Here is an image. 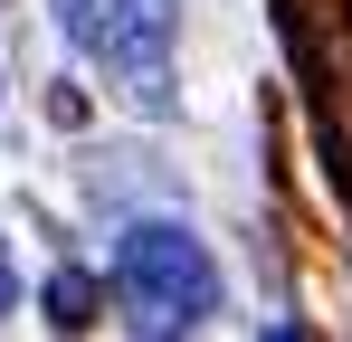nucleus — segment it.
<instances>
[{
    "label": "nucleus",
    "instance_id": "3",
    "mask_svg": "<svg viewBox=\"0 0 352 342\" xmlns=\"http://www.w3.org/2000/svg\"><path fill=\"white\" fill-rule=\"evenodd\" d=\"M48 323H58V333H86V323H96V285L58 276V285H48Z\"/></svg>",
    "mask_w": 352,
    "mask_h": 342
},
{
    "label": "nucleus",
    "instance_id": "1",
    "mask_svg": "<svg viewBox=\"0 0 352 342\" xmlns=\"http://www.w3.org/2000/svg\"><path fill=\"white\" fill-rule=\"evenodd\" d=\"M115 285H124V304H133L143 333H190V323H210V304H219V266H210V247H200L190 228H172V219L124 228Z\"/></svg>",
    "mask_w": 352,
    "mask_h": 342
},
{
    "label": "nucleus",
    "instance_id": "2",
    "mask_svg": "<svg viewBox=\"0 0 352 342\" xmlns=\"http://www.w3.org/2000/svg\"><path fill=\"white\" fill-rule=\"evenodd\" d=\"M58 29H67L86 57H96V67L133 76V95H162L181 0H58Z\"/></svg>",
    "mask_w": 352,
    "mask_h": 342
},
{
    "label": "nucleus",
    "instance_id": "4",
    "mask_svg": "<svg viewBox=\"0 0 352 342\" xmlns=\"http://www.w3.org/2000/svg\"><path fill=\"white\" fill-rule=\"evenodd\" d=\"M10 295H19V276H10V247H0V314H10Z\"/></svg>",
    "mask_w": 352,
    "mask_h": 342
}]
</instances>
